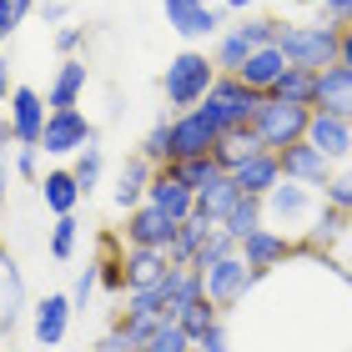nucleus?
Listing matches in <instances>:
<instances>
[{"instance_id":"nucleus-1","label":"nucleus","mask_w":352,"mask_h":352,"mask_svg":"<svg viewBox=\"0 0 352 352\" xmlns=\"http://www.w3.org/2000/svg\"><path fill=\"white\" fill-rule=\"evenodd\" d=\"M322 206H327V197L317 186H302V182H282L262 197V221L267 227H277L282 236H292L297 247H307V236H312V227H317V217H322Z\"/></svg>"},{"instance_id":"nucleus-2","label":"nucleus","mask_w":352,"mask_h":352,"mask_svg":"<svg viewBox=\"0 0 352 352\" xmlns=\"http://www.w3.org/2000/svg\"><path fill=\"white\" fill-rule=\"evenodd\" d=\"M282 56L287 66H307V71H327L338 66V45H342V25L338 21H282Z\"/></svg>"},{"instance_id":"nucleus-3","label":"nucleus","mask_w":352,"mask_h":352,"mask_svg":"<svg viewBox=\"0 0 352 352\" xmlns=\"http://www.w3.org/2000/svg\"><path fill=\"white\" fill-rule=\"evenodd\" d=\"M217 60L197 51V45H186L182 56L166 60V76H162V96H166V111H191L206 101V91L217 86Z\"/></svg>"},{"instance_id":"nucleus-4","label":"nucleus","mask_w":352,"mask_h":352,"mask_svg":"<svg viewBox=\"0 0 352 352\" xmlns=\"http://www.w3.org/2000/svg\"><path fill=\"white\" fill-rule=\"evenodd\" d=\"M277 36H282V21H277V15H257V10H247L236 25H227V30L217 36V45H212L217 71L236 76V71L247 66V56H252V51H262V45H277Z\"/></svg>"},{"instance_id":"nucleus-5","label":"nucleus","mask_w":352,"mask_h":352,"mask_svg":"<svg viewBox=\"0 0 352 352\" xmlns=\"http://www.w3.org/2000/svg\"><path fill=\"white\" fill-rule=\"evenodd\" d=\"M257 106H262V91H252L242 76H227V71L217 76V86L206 91V101H201V111L212 116L217 131H242V126H252Z\"/></svg>"},{"instance_id":"nucleus-6","label":"nucleus","mask_w":352,"mask_h":352,"mask_svg":"<svg viewBox=\"0 0 352 352\" xmlns=\"http://www.w3.org/2000/svg\"><path fill=\"white\" fill-rule=\"evenodd\" d=\"M307 121H312V106L282 101V96H262L257 116H252V131H257V141L267 151H282V146L307 136Z\"/></svg>"},{"instance_id":"nucleus-7","label":"nucleus","mask_w":352,"mask_h":352,"mask_svg":"<svg viewBox=\"0 0 352 352\" xmlns=\"http://www.w3.org/2000/svg\"><path fill=\"white\" fill-rule=\"evenodd\" d=\"M257 282H262V277L247 267L242 247H236L232 257H221L217 267H206V272H201V287H206V297H212L221 312H236V307H247V297H252V287H257Z\"/></svg>"},{"instance_id":"nucleus-8","label":"nucleus","mask_w":352,"mask_h":352,"mask_svg":"<svg viewBox=\"0 0 352 352\" xmlns=\"http://www.w3.org/2000/svg\"><path fill=\"white\" fill-rule=\"evenodd\" d=\"M86 146H96V126L81 106H56L45 116V136H41V151L45 156H81Z\"/></svg>"},{"instance_id":"nucleus-9","label":"nucleus","mask_w":352,"mask_h":352,"mask_svg":"<svg viewBox=\"0 0 352 352\" xmlns=\"http://www.w3.org/2000/svg\"><path fill=\"white\" fill-rule=\"evenodd\" d=\"M162 10H166V25L176 30L182 41H217L221 30V6H212V0H162Z\"/></svg>"},{"instance_id":"nucleus-10","label":"nucleus","mask_w":352,"mask_h":352,"mask_svg":"<svg viewBox=\"0 0 352 352\" xmlns=\"http://www.w3.org/2000/svg\"><path fill=\"white\" fill-rule=\"evenodd\" d=\"M45 116H51V106H45V96H41L36 86H15V91H10L6 121H10V141H15V146H41Z\"/></svg>"},{"instance_id":"nucleus-11","label":"nucleus","mask_w":352,"mask_h":352,"mask_svg":"<svg viewBox=\"0 0 352 352\" xmlns=\"http://www.w3.org/2000/svg\"><path fill=\"white\" fill-rule=\"evenodd\" d=\"M217 126L212 116H206L201 106H191V111H171V162H186V156H206L217 146Z\"/></svg>"},{"instance_id":"nucleus-12","label":"nucleus","mask_w":352,"mask_h":352,"mask_svg":"<svg viewBox=\"0 0 352 352\" xmlns=\"http://www.w3.org/2000/svg\"><path fill=\"white\" fill-rule=\"evenodd\" d=\"M176 227H182L176 217H166L162 206H151V201H141V206H131V212H126L121 236H126V247H162V252H171Z\"/></svg>"},{"instance_id":"nucleus-13","label":"nucleus","mask_w":352,"mask_h":352,"mask_svg":"<svg viewBox=\"0 0 352 352\" xmlns=\"http://www.w3.org/2000/svg\"><path fill=\"white\" fill-rule=\"evenodd\" d=\"M277 156H282V176L287 182H302V186H317V191H322L332 182V171H338V162H332L327 151H317L307 136L292 141V146H282Z\"/></svg>"},{"instance_id":"nucleus-14","label":"nucleus","mask_w":352,"mask_h":352,"mask_svg":"<svg viewBox=\"0 0 352 352\" xmlns=\"http://www.w3.org/2000/svg\"><path fill=\"white\" fill-rule=\"evenodd\" d=\"M297 242L292 236H282L277 227H257V232H247L242 236V257H247V267L257 272V277H267V272H277V267H287L297 257Z\"/></svg>"},{"instance_id":"nucleus-15","label":"nucleus","mask_w":352,"mask_h":352,"mask_svg":"<svg viewBox=\"0 0 352 352\" xmlns=\"http://www.w3.org/2000/svg\"><path fill=\"white\" fill-rule=\"evenodd\" d=\"M71 317H76V302L71 292H45L36 307H30V332H36V347H60L71 332Z\"/></svg>"},{"instance_id":"nucleus-16","label":"nucleus","mask_w":352,"mask_h":352,"mask_svg":"<svg viewBox=\"0 0 352 352\" xmlns=\"http://www.w3.org/2000/svg\"><path fill=\"white\" fill-rule=\"evenodd\" d=\"M146 201H151V206H162V212L176 217V221H186L191 212H197V191H191L171 166H156L151 186H146Z\"/></svg>"},{"instance_id":"nucleus-17","label":"nucleus","mask_w":352,"mask_h":352,"mask_svg":"<svg viewBox=\"0 0 352 352\" xmlns=\"http://www.w3.org/2000/svg\"><path fill=\"white\" fill-rule=\"evenodd\" d=\"M307 141L317 151H327L332 162H352V121L347 116H332V111H312V121H307Z\"/></svg>"},{"instance_id":"nucleus-18","label":"nucleus","mask_w":352,"mask_h":352,"mask_svg":"<svg viewBox=\"0 0 352 352\" xmlns=\"http://www.w3.org/2000/svg\"><path fill=\"white\" fill-rule=\"evenodd\" d=\"M312 111H332V116H347L352 121V71L342 66H327L317 71V96H312Z\"/></svg>"},{"instance_id":"nucleus-19","label":"nucleus","mask_w":352,"mask_h":352,"mask_svg":"<svg viewBox=\"0 0 352 352\" xmlns=\"http://www.w3.org/2000/svg\"><path fill=\"white\" fill-rule=\"evenodd\" d=\"M36 186H41V201H45V212H51V217H71L76 206H81V197H86L71 166H56V171H45Z\"/></svg>"},{"instance_id":"nucleus-20","label":"nucleus","mask_w":352,"mask_h":352,"mask_svg":"<svg viewBox=\"0 0 352 352\" xmlns=\"http://www.w3.org/2000/svg\"><path fill=\"white\" fill-rule=\"evenodd\" d=\"M86 81H91V71H86V60L81 56H66L56 66L51 76V86H45V106H81V96H86Z\"/></svg>"},{"instance_id":"nucleus-21","label":"nucleus","mask_w":352,"mask_h":352,"mask_svg":"<svg viewBox=\"0 0 352 352\" xmlns=\"http://www.w3.org/2000/svg\"><path fill=\"white\" fill-rule=\"evenodd\" d=\"M151 176H156V166L146 162V156H126L121 162V176H116V191H111V201L121 206V212H131V206H141L146 201V186H151Z\"/></svg>"},{"instance_id":"nucleus-22","label":"nucleus","mask_w":352,"mask_h":352,"mask_svg":"<svg viewBox=\"0 0 352 352\" xmlns=\"http://www.w3.org/2000/svg\"><path fill=\"white\" fill-rule=\"evenodd\" d=\"M121 262H126V292H131V287H151V282L166 277L171 252H162V247H126Z\"/></svg>"},{"instance_id":"nucleus-23","label":"nucleus","mask_w":352,"mask_h":352,"mask_svg":"<svg viewBox=\"0 0 352 352\" xmlns=\"http://www.w3.org/2000/svg\"><path fill=\"white\" fill-rule=\"evenodd\" d=\"M242 197H247V191L236 186V176H232V171H221L212 186H201V191H197V217H206V221H217V227H221V221L232 217V206L242 201Z\"/></svg>"},{"instance_id":"nucleus-24","label":"nucleus","mask_w":352,"mask_h":352,"mask_svg":"<svg viewBox=\"0 0 352 352\" xmlns=\"http://www.w3.org/2000/svg\"><path fill=\"white\" fill-rule=\"evenodd\" d=\"M232 176H236V186H242V191H252V197H267V191L282 182V156L262 146L257 156H247V162L236 166Z\"/></svg>"},{"instance_id":"nucleus-25","label":"nucleus","mask_w":352,"mask_h":352,"mask_svg":"<svg viewBox=\"0 0 352 352\" xmlns=\"http://www.w3.org/2000/svg\"><path fill=\"white\" fill-rule=\"evenodd\" d=\"M25 312V277L10 262V252H0V332H10Z\"/></svg>"},{"instance_id":"nucleus-26","label":"nucleus","mask_w":352,"mask_h":352,"mask_svg":"<svg viewBox=\"0 0 352 352\" xmlns=\"http://www.w3.org/2000/svg\"><path fill=\"white\" fill-rule=\"evenodd\" d=\"M282 71H287L282 45H262V51H252V56H247V66L236 71V76H242V81H247L252 91H262V96H267L272 86L282 81Z\"/></svg>"},{"instance_id":"nucleus-27","label":"nucleus","mask_w":352,"mask_h":352,"mask_svg":"<svg viewBox=\"0 0 352 352\" xmlns=\"http://www.w3.org/2000/svg\"><path fill=\"white\" fill-rule=\"evenodd\" d=\"M212 232H217V221H206V217H197V212H191V217L182 221V227H176L171 262H176V267H191V262H197V252H201V242H206Z\"/></svg>"},{"instance_id":"nucleus-28","label":"nucleus","mask_w":352,"mask_h":352,"mask_svg":"<svg viewBox=\"0 0 352 352\" xmlns=\"http://www.w3.org/2000/svg\"><path fill=\"white\" fill-rule=\"evenodd\" d=\"M257 151H262V141H257V131H252V126H242V131H221L217 146H212V156H217L227 171H236L247 156H257Z\"/></svg>"},{"instance_id":"nucleus-29","label":"nucleus","mask_w":352,"mask_h":352,"mask_svg":"<svg viewBox=\"0 0 352 352\" xmlns=\"http://www.w3.org/2000/svg\"><path fill=\"white\" fill-rule=\"evenodd\" d=\"M267 96H282V101L312 106V96H317V71H307V66H287V71H282V81L272 86Z\"/></svg>"},{"instance_id":"nucleus-30","label":"nucleus","mask_w":352,"mask_h":352,"mask_svg":"<svg viewBox=\"0 0 352 352\" xmlns=\"http://www.w3.org/2000/svg\"><path fill=\"white\" fill-rule=\"evenodd\" d=\"M176 322H182L191 338H201V332L212 327V322H221V307H217V302L206 297V292H197V297H186L182 307H176Z\"/></svg>"},{"instance_id":"nucleus-31","label":"nucleus","mask_w":352,"mask_h":352,"mask_svg":"<svg viewBox=\"0 0 352 352\" xmlns=\"http://www.w3.org/2000/svg\"><path fill=\"white\" fill-rule=\"evenodd\" d=\"M166 166H171L176 176H182V182H186L191 191H201V186H212V182H217V176H221V171H227V166H221V162H217V156H212V151H206V156H186V162H166Z\"/></svg>"},{"instance_id":"nucleus-32","label":"nucleus","mask_w":352,"mask_h":352,"mask_svg":"<svg viewBox=\"0 0 352 352\" xmlns=\"http://www.w3.org/2000/svg\"><path fill=\"white\" fill-rule=\"evenodd\" d=\"M191 347H197V338H191L176 317H162V327L146 338V352H191Z\"/></svg>"},{"instance_id":"nucleus-33","label":"nucleus","mask_w":352,"mask_h":352,"mask_svg":"<svg viewBox=\"0 0 352 352\" xmlns=\"http://www.w3.org/2000/svg\"><path fill=\"white\" fill-rule=\"evenodd\" d=\"M141 156H146L151 166H166L171 162V111H166V116H156L151 131L141 136Z\"/></svg>"},{"instance_id":"nucleus-34","label":"nucleus","mask_w":352,"mask_h":352,"mask_svg":"<svg viewBox=\"0 0 352 352\" xmlns=\"http://www.w3.org/2000/svg\"><path fill=\"white\" fill-rule=\"evenodd\" d=\"M221 227H227V232L236 236V242H242L247 232H257V227H267V221H262V197H252V191H247V197H242V201L232 206V217L221 221Z\"/></svg>"},{"instance_id":"nucleus-35","label":"nucleus","mask_w":352,"mask_h":352,"mask_svg":"<svg viewBox=\"0 0 352 352\" xmlns=\"http://www.w3.org/2000/svg\"><path fill=\"white\" fill-rule=\"evenodd\" d=\"M76 247H81V221H76V212L71 217H56V227H51V257L56 262H71Z\"/></svg>"},{"instance_id":"nucleus-36","label":"nucleus","mask_w":352,"mask_h":352,"mask_svg":"<svg viewBox=\"0 0 352 352\" xmlns=\"http://www.w3.org/2000/svg\"><path fill=\"white\" fill-rule=\"evenodd\" d=\"M236 247H242V242H236V236H232L227 227H217V232L201 242V252H197V262H191V267H197V272H206V267H217L221 257H232Z\"/></svg>"},{"instance_id":"nucleus-37","label":"nucleus","mask_w":352,"mask_h":352,"mask_svg":"<svg viewBox=\"0 0 352 352\" xmlns=\"http://www.w3.org/2000/svg\"><path fill=\"white\" fill-rule=\"evenodd\" d=\"M76 182H81V191H86V197H91V191L96 186H101V171H106V156H101V146H86L81 156H76Z\"/></svg>"},{"instance_id":"nucleus-38","label":"nucleus","mask_w":352,"mask_h":352,"mask_svg":"<svg viewBox=\"0 0 352 352\" xmlns=\"http://www.w3.org/2000/svg\"><path fill=\"white\" fill-rule=\"evenodd\" d=\"M322 197H327V206H338V212L352 217V162H342L338 171H332V182L322 186Z\"/></svg>"},{"instance_id":"nucleus-39","label":"nucleus","mask_w":352,"mask_h":352,"mask_svg":"<svg viewBox=\"0 0 352 352\" xmlns=\"http://www.w3.org/2000/svg\"><path fill=\"white\" fill-rule=\"evenodd\" d=\"M141 347H146V342H141V338H136V332L126 327V322H116V327H111L101 342H96V352H141Z\"/></svg>"},{"instance_id":"nucleus-40","label":"nucleus","mask_w":352,"mask_h":352,"mask_svg":"<svg viewBox=\"0 0 352 352\" xmlns=\"http://www.w3.org/2000/svg\"><path fill=\"white\" fill-rule=\"evenodd\" d=\"M101 287V262H86V272L76 277V287H71V302H76V312H86L91 307V292Z\"/></svg>"},{"instance_id":"nucleus-41","label":"nucleus","mask_w":352,"mask_h":352,"mask_svg":"<svg viewBox=\"0 0 352 352\" xmlns=\"http://www.w3.org/2000/svg\"><path fill=\"white\" fill-rule=\"evenodd\" d=\"M101 287H106L111 297H121V292H126V262L116 257V252H111V257L101 262Z\"/></svg>"},{"instance_id":"nucleus-42","label":"nucleus","mask_w":352,"mask_h":352,"mask_svg":"<svg viewBox=\"0 0 352 352\" xmlns=\"http://www.w3.org/2000/svg\"><path fill=\"white\" fill-rule=\"evenodd\" d=\"M15 176H25V182H41V146H15Z\"/></svg>"},{"instance_id":"nucleus-43","label":"nucleus","mask_w":352,"mask_h":352,"mask_svg":"<svg viewBox=\"0 0 352 352\" xmlns=\"http://www.w3.org/2000/svg\"><path fill=\"white\" fill-rule=\"evenodd\" d=\"M81 45H86V25H56V51L60 56H76V51H81Z\"/></svg>"},{"instance_id":"nucleus-44","label":"nucleus","mask_w":352,"mask_h":352,"mask_svg":"<svg viewBox=\"0 0 352 352\" xmlns=\"http://www.w3.org/2000/svg\"><path fill=\"white\" fill-rule=\"evenodd\" d=\"M197 352H232V338H227V322H212L197 338Z\"/></svg>"},{"instance_id":"nucleus-45","label":"nucleus","mask_w":352,"mask_h":352,"mask_svg":"<svg viewBox=\"0 0 352 352\" xmlns=\"http://www.w3.org/2000/svg\"><path fill=\"white\" fill-rule=\"evenodd\" d=\"M322 6L327 21H338V25H352V0H317Z\"/></svg>"},{"instance_id":"nucleus-46","label":"nucleus","mask_w":352,"mask_h":352,"mask_svg":"<svg viewBox=\"0 0 352 352\" xmlns=\"http://www.w3.org/2000/svg\"><path fill=\"white\" fill-rule=\"evenodd\" d=\"M15 25H21V15H15V6H10V0H0V45H6V41L15 36Z\"/></svg>"},{"instance_id":"nucleus-47","label":"nucleus","mask_w":352,"mask_h":352,"mask_svg":"<svg viewBox=\"0 0 352 352\" xmlns=\"http://www.w3.org/2000/svg\"><path fill=\"white\" fill-rule=\"evenodd\" d=\"M36 10L45 15V25H66V0H41Z\"/></svg>"},{"instance_id":"nucleus-48","label":"nucleus","mask_w":352,"mask_h":352,"mask_svg":"<svg viewBox=\"0 0 352 352\" xmlns=\"http://www.w3.org/2000/svg\"><path fill=\"white\" fill-rule=\"evenodd\" d=\"M10 91H15V81H10V60H6V56H0V106H6V101H10Z\"/></svg>"},{"instance_id":"nucleus-49","label":"nucleus","mask_w":352,"mask_h":352,"mask_svg":"<svg viewBox=\"0 0 352 352\" xmlns=\"http://www.w3.org/2000/svg\"><path fill=\"white\" fill-rule=\"evenodd\" d=\"M15 162H6V141H0V206H6V182H10Z\"/></svg>"},{"instance_id":"nucleus-50","label":"nucleus","mask_w":352,"mask_h":352,"mask_svg":"<svg viewBox=\"0 0 352 352\" xmlns=\"http://www.w3.org/2000/svg\"><path fill=\"white\" fill-rule=\"evenodd\" d=\"M338 60L352 71V25H342V45H338Z\"/></svg>"},{"instance_id":"nucleus-51","label":"nucleus","mask_w":352,"mask_h":352,"mask_svg":"<svg viewBox=\"0 0 352 352\" xmlns=\"http://www.w3.org/2000/svg\"><path fill=\"white\" fill-rule=\"evenodd\" d=\"M221 10H236V15H247V10H257V0H221Z\"/></svg>"},{"instance_id":"nucleus-52","label":"nucleus","mask_w":352,"mask_h":352,"mask_svg":"<svg viewBox=\"0 0 352 352\" xmlns=\"http://www.w3.org/2000/svg\"><path fill=\"white\" fill-rule=\"evenodd\" d=\"M10 6H15V15H21V21H25V15H30V10L41 6V0H10Z\"/></svg>"},{"instance_id":"nucleus-53","label":"nucleus","mask_w":352,"mask_h":352,"mask_svg":"<svg viewBox=\"0 0 352 352\" xmlns=\"http://www.w3.org/2000/svg\"><path fill=\"white\" fill-rule=\"evenodd\" d=\"M297 6H317V0H297Z\"/></svg>"},{"instance_id":"nucleus-54","label":"nucleus","mask_w":352,"mask_h":352,"mask_svg":"<svg viewBox=\"0 0 352 352\" xmlns=\"http://www.w3.org/2000/svg\"><path fill=\"white\" fill-rule=\"evenodd\" d=\"M191 352H197V347H191Z\"/></svg>"},{"instance_id":"nucleus-55","label":"nucleus","mask_w":352,"mask_h":352,"mask_svg":"<svg viewBox=\"0 0 352 352\" xmlns=\"http://www.w3.org/2000/svg\"><path fill=\"white\" fill-rule=\"evenodd\" d=\"M141 352H146V347H141Z\"/></svg>"},{"instance_id":"nucleus-56","label":"nucleus","mask_w":352,"mask_h":352,"mask_svg":"<svg viewBox=\"0 0 352 352\" xmlns=\"http://www.w3.org/2000/svg\"><path fill=\"white\" fill-rule=\"evenodd\" d=\"M212 6H217V0H212Z\"/></svg>"}]
</instances>
